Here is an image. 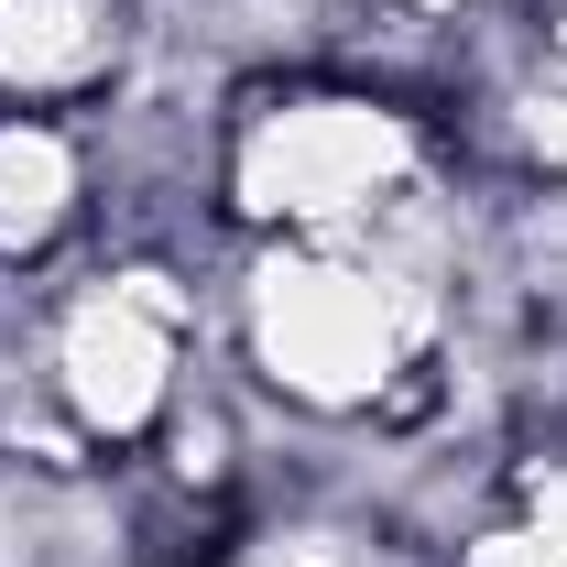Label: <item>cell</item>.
<instances>
[{
	"instance_id": "cell-1",
	"label": "cell",
	"mask_w": 567,
	"mask_h": 567,
	"mask_svg": "<svg viewBox=\"0 0 567 567\" xmlns=\"http://www.w3.org/2000/svg\"><path fill=\"white\" fill-rule=\"evenodd\" d=\"M458 295L404 262L382 229L360 240H229L218 262V350L229 371L317 425H382L425 360L447 350Z\"/></svg>"
},
{
	"instance_id": "cell-2",
	"label": "cell",
	"mask_w": 567,
	"mask_h": 567,
	"mask_svg": "<svg viewBox=\"0 0 567 567\" xmlns=\"http://www.w3.org/2000/svg\"><path fill=\"white\" fill-rule=\"evenodd\" d=\"M447 164L436 110L371 87L350 66L240 76L218 121V229L229 240H360Z\"/></svg>"
},
{
	"instance_id": "cell-3",
	"label": "cell",
	"mask_w": 567,
	"mask_h": 567,
	"mask_svg": "<svg viewBox=\"0 0 567 567\" xmlns=\"http://www.w3.org/2000/svg\"><path fill=\"white\" fill-rule=\"evenodd\" d=\"M99 240V153L66 110H0V274L44 284Z\"/></svg>"
},
{
	"instance_id": "cell-4",
	"label": "cell",
	"mask_w": 567,
	"mask_h": 567,
	"mask_svg": "<svg viewBox=\"0 0 567 567\" xmlns=\"http://www.w3.org/2000/svg\"><path fill=\"white\" fill-rule=\"evenodd\" d=\"M142 44V0H0V110H99Z\"/></svg>"
},
{
	"instance_id": "cell-5",
	"label": "cell",
	"mask_w": 567,
	"mask_h": 567,
	"mask_svg": "<svg viewBox=\"0 0 567 567\" xmlns=\"http://www.w3.org/2000/svg\"><path fill=\"white\" fill-rule=\"evenodd\" d=\"M447 567H567V447H513L492 502L458 524Z\"/></svg>"
},
{
	"instance_id": "cell-6",
	"label": "cell",
	"mask_w": 567,
	"mask_h": 567,
	"mask_svg": "<svg viewBox=\"0 0 567 567\" xmlns=\"http://www.w3.org/2000/svg\"><path fill=\"white\" fill-rule=\"evenodd\" d=\"M218 567H436L415 535H393L382 513H350V502H306V513H251Z\"/></svg>"
},
{
	"instance_id": "cell-7",
	"label": "cell",
	"mask_w": 567,
	"mask_h": 567,
	"mask_svg": "<svg viewBox=\"0 0 567 567\" xmlns=\"http://www.w3.org/2000/svg\"><path fill=\"white\" fill-rule=\"evenodd\" d=\"M371 11H404V22H436V33H458V22H492L513 0H371Z\"/></svg>"
}]
</instances>
